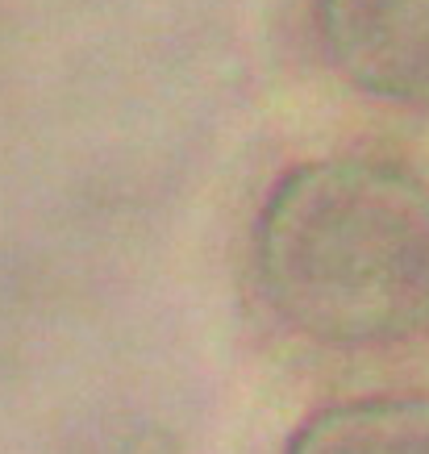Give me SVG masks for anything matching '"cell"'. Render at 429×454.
Returning <instances> with one entry per match:
<instances>
[{"mask_svg":"<svg viewBox=\"0 0 429 454\" xmlns=\"http://www.w3.org/2000/svg\"><path fill=\"white\" fill-rule=\"evenodd\" d=\"M254 292L279 325L338 355L429 338V179L371 154L288 167L250 230Z\"/></svg>","mask_w":429,"mask_h":454,"instance_id":"6da1fadb","label":"cell"},{"mask_svg":"<svg viewBox=\"0 0 429 454\" xmlns=\"http://www.w3.org/2000/svg\"><path fill=\"white\" fill-rule=\"evenodd\" d=\"M313 29L350 92L429 113V0H313Z\"/></svg>","mask_w":429,"mask_h":454,"instance_id":"7a4b0ae2","label":"cell"},{"mask_svg":"<svg viewBox=\"0 0 429 454\" xmlns=\"http://www.w3.org/2000/svg\"><path fill=\"white\" fill-rule=\"evenodd\" d=\"M284 454H429V396L371 392L321 404L292 429Z\"/></svg>","mask_w":429,"mask_h":454,"instance_id":"3957f363","label":"cell"}]
</instances>
